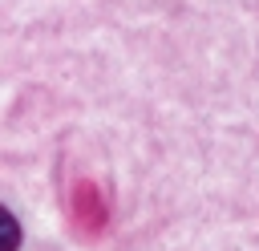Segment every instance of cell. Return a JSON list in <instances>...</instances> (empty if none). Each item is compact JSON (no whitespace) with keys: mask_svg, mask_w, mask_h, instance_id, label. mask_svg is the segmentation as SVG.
<instances>
[{"mask_svg":"<svg viewBox=\"0 0 259 251\" xmlns=\"http://www.w3.org/2000/svg\"><path fill=\"white\" fill-rule=\"evenodd\" d=\"M0 251H20V223L8 206H0Z\"/></svg>","mask_w":259,"mask_h":251,"instance_id":"6da1fadb","label":"cell"}]
</instances>
